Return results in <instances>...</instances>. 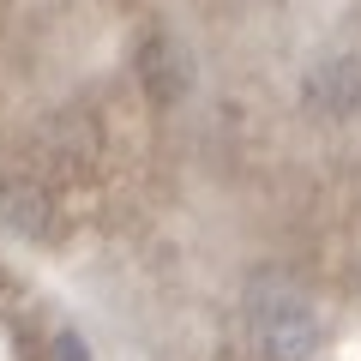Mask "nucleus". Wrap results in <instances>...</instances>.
Instances as JSON below:
<instances>
[{
  "instance_id": "f03ea898",
  "label": "nucleus",
  "mask_w": 361,
  "mask_h": 361,
  "mask_svg": "<svg viewBox=\"0 0 361 361\" xmlns=\"http://www.w3.org/2000/svg\"><path fill=\"white\" fill-rule=\"evenodd\" d=\"M301 103H307V115H319V121H349L361 109V54H331V61L307 66Z\"/></svg>"
},
{
  "instance_id": "f257e3e1",
  "label": "nucleus",
  "mask_w": 361,
  "mask_h": 361,
  "mask_svg": "<svg viewBox=\"0 0 361 361\" xmlns=\"http://www.w3.org/2000/svg\"><path fill=\"white\" fill-rule=\"evenodd\" d=\"M241 319H247V337H253L259 361H307L319 349V313H313V301L289 277H277V271H259L247 283Z\"/></svg>"
},
{
  "instance_id": "20e7f679",
  "label": "nucleus",
  "mask_w": 361,
  "mask_h": 361,
  "mask_svg": "<svg viewBox=\"0 0 361 361\" xmlns=\"http://www.w3.org/2000/svg\"><path fill=\"white\" fill-rule=\"evenodd\" d=\"M54 349H61V361H85V349H78L73 337H61V343H54Z\"/></svg>"
},
{
  "instance_id": "7ed1b4c3",
  "label": "nucleus",
  "mask_w": 361,
  "mask_h": 361,
  "mask_svg": "<svg viewBox=\"0 0 361 361\" xmlns=\"http://www.w3.org/2000/svg\"><path fill=\"white\" fill-rule=\"evenodd\" d=\"M145 78H151V90H157V97H163V103H169V97H180V90H187V85H193V61H180V54L175 49H169V37H151V49H145Z\"/></svg>"
}]
</instances>
